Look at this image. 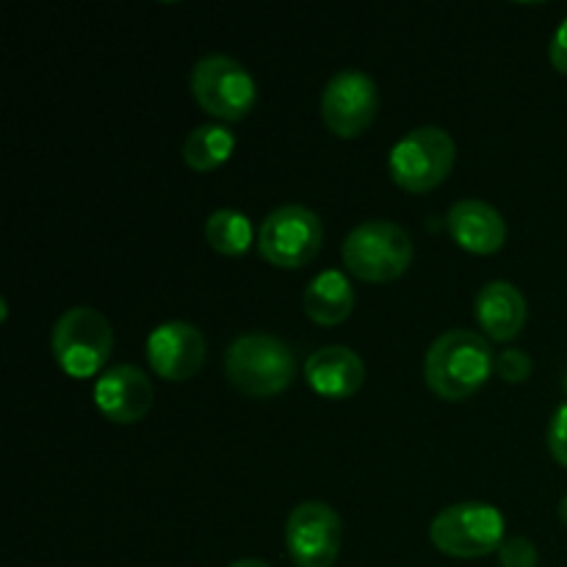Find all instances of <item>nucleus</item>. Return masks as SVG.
<instances>
[{"mask_svg": "<svg viewBox=\"0 0 567 567\" xmlns=\"http://www.w3.org/2000/svg\"><path fill=\"white\" fill-rule=\"evenodd\" d=\"M496 369L493 349L485 336L471 330H449L435 338L424 358V377L432 393L446 402L474 396Z\"/></svg>", "mask_w": 567, "mask_h": 567, "instance_id": "obj_1", "label": "nucleus"}, {"mask_svg": "<svg viewBox=\"0 0 567 567\" xmlns=\"http://www.w3.org/2000/svg\"><path fill=\"white\" fill-rule=\"evenodd\" d=\"M225 374L247 396H277L297 377V358L291 347L277 336L247 332V336H238L227 349Z\"/></svg>", "mask_w": 567, "mask_h": 567, "instance_id": "obj_2", "label": "nucleus"}, {"mask_svg": "<svg viewBox=\"0 0 567 567\" xmlns=\"http://www.w3.org/2000/svg\"><path fill=\"white\" fill-rule=\"evenodd\" d=\"M55 363L72 380H89L105 369L114 349V330L100 310L89 305L64 310L50 336Z\"/></svg>", "mask_w": 567, "mask_h": 567, "instance_id": "obj_3", "label": "nucleus"}, {"mask_svg": "<svg viewBox=\"0 0 567 567\" xmlns=\"http://www.w3.org/2000/svg\"><path fill=\"white\" fill-rule=\"evenodd\" d=\"M343 264L365 282H391L413 264V238L388 219L360 221L343 241Z\"/></svg>", "mask_w": 567, "mask_h": 567, "instance_id": "obj_4", "label": "nucleus"}, {"mask_svg": "<svg viewBox=\"0 0 567 567\" xmlns=\"http://www.w3.org/2000/svg\"><path fill=\"white\" fill-rule=\"evenodd\" d=\"M454 155H457L454 138L443 127H413L393 144L388 169L399 188L424 194L446 181L454 166Z\"/></svg>", "mask_w": 567, "mask_h": 567, "instance_id": "obj_5", "label": "nucleus"}, {"mask_svg": "<svg viewBox=\"0 0 567 567\" xmlns=\"http://www.w3.org/2000/svg\"><path fill=\"white\" fill-rule=\"evenodd\" d=\"M437 551L454 559H476L504 543V515L493 504L463 502L441 509L430 526Z\"/></svg>", "mask_w": 567, "mask_h": 567, "instance_id": "obj_6", "label": "nucleus"}, {"mask_svg": "<svg viewBox=\"0 0 567 567\" xmlns=\"http://www.w3.org/2000/svg\"><path fill=\"white\" fill-rule=\"evenodd\" d=\"M192 94L199 109L221 122H238L255 109L258 86L241 61L210 53L194 64Z\"/></svg>", "mask_w": 567, "mask_h": 567, "instance_id": "obj_7", "label": "nucleus"}, {"mask_svg": "<svg viewBox=\"0 0 567 567\" xmlns=\"http://www.w3.org/2000/svg\"><path fill=\"white\" fill-rule=\"evenodd\" d=\"M324 225L319 214L305 205H280L258 230V252L277 269H299L319 255Z\"/></svg>", "mask_w": 567, "mask_h": 567, "instance_id": "obj_8", "label": "nucleus"}, {"mask_svg": "<svg viewBox=\"0 0 567 567\" xmlns=\"http://www.w3.org/2000/svg\"><path fill=\"white\" fill-rule=\"evenodd\" d=\"M341 515L324 502H302L286 520V548L297 567H332L341 554Z\"/></svg>", "mask_w": 567, "mask_h": 567, "instance_id": "obj_9", "label": "nucleus"}, {"mask_svg": "<svg viewBox=\"0 0 567 567\" xmlns=\"http://www.w3.org/2000/svg\"><path fill=\"white\" fill-rule=\"evenodd\" d=\"M380 111V89L360 70H343L327 81L321 94V116L341 138H354L371 127Z\"/></svg>", "mask_w": 567, "mask_h": 567, "instance_id": "obj_10", "label": "nucleus"}, {"mask_svg": "<svg viewBox=\"0 0 567 567\" xmlns=\"http://www.w3.org/2000/svg\"><path fill=\"white\" fill-rule=\"evenodd\" d=\"M208 343L188 321H164L147 338L150 369L166 382H186L203 369Z\"/></svg>", "mask_w": 567, "mask_h": 567, "instance_id": "obj_11", "label": "nucleus"}, {"mask_svg": "<svg viewBox=\"0 0 567 567\" xmlns=\"http://www.w3.org/2000/svg\"><path fill=\"white\" fill-rule=\"evenodd\" d=\"M153 402L155 388L138 365H111L94 382V404L114 424H138Z\"/></svg>", "mask_w": 567, "mask_h": 567, "instance_id": "obj_12", "label": "nucleus"}, {"mask_svg": "<svg viewBox=\"0 0 567 567\" xmlns=\"http://www.w3.org/2000/svg\"><path fill=\"white\" fill-rule=\"evenodd\" d=\"M446 227L457 247L474 255H493L507 241V221L482 199H460L449 208Z\"/></svg>", "mask_w": 567, "mask_h": 567, "instance_id": "obj_13", "label": "nucleus"}, {"mask_svg": "<svg viewBox=\"0 0 567 567\" xmlns=\"http://www.w3.org/2000/svg\"><path fill=\"white\" fill-rule=\"evenodd\" d=\"M305 380L319 396L349 399L363 388L365 365L349 347H324L305 363Z\"/></svg>", "mask_w": 567, "mask_h": 567, "instance_id": "obj_14", "label": "nucleus"}, {"mask_svg": "<svg viewBox=\"0 0 567 567\" xmlns=\"http://www.w3.org/2000/svg\"><path fill=\"white\" fill-rule=\"evenodd\" d=\"M526 299L518 286L507 280H493L482 286L476 293V319L482 332H487L491 341H513L526 324Z\"/></svg>", "mask_w": 567, "mask_h": 567, "instance_id": "obj_15", "label": "nucleus"}, {"mask_svg": "<svg viewBox=\"0 0 567 567\" xmlns=\"http://www.w3.org/2000/svg\"><path fill=\"white\" fill-rule=\"evenodd\" d=\"M305 313L321 327H336L354 310V288L343 271L327 269L305 288Z\"/></svg>", "mask_w": 567, "mask_h": 567, "instance_id": "obj_16", "label": "nucleus"}, {"mask_svg": "<svg viewBox=\"0 0 567 567\" xmlns=\"http://www.w3.org/2000/svg\"><path fill=\"white\" fill-rule=\"evenodd\" d=\"M236 150V136L221 122L194 127L183 142V161L197 172H214L225 164Z\"/></svg>", "mask_w": 567, "mask_h": 567, "instance_id": "obj_17", "label": "nucleus"}, {"mask_svg": "<svg viewBox=\"0 0 567 567\" xmlns=\"http://www.w3.org/2000/svg\"><path fill=\"white\" fill-rule=\"evenodd\" d=\"M205 238L210 249L227 258H238L252 247V225L244 214L233 208H219L205 221Z\"/></svg>", "mask_w": 567, "mask_h": 567, "instance_id": "obj_18", "label": "nucleus"}, {"mask_svg": "<svg viewBox=\"0 0 567 567\" xmlns=\"http://www.w3.org/2000/svg\"><path fill=\"white\" fill-rule=\"evenodd\" d=\"M537 546L529 537H504L502 548H498V563L502 567H537Z\"/></svg>", "mask_w": 567, "mask_h": 567, "instance_id": "obj_19", "label": "nucleus"}, {"mask_svg": "<svg viewBox=\"0 0 567 567\" xmlns=\"http://www.w3.org/2000/svg\"><path fill=\"white\" fill-rule=\"evenodd\" d=\"M496 371L504 382H515V385H518V382L529 380L532 371H535V363H532L529 354L520 352V349H507V352L498 354Z\"/></svg>", "mask_w": 567, "mask_h": 567, "instance_id": "obj_20", "label": "nucleus"}, {"mask_svg": "<svg viewBox=\"0 0 567 567\" xmlns=\"http://www.w3.org/2000/svg\"><path fill=\"white\" fill-rule=\"evenodd\" d=\"M548 452L567 468V402L554 413L551 426H548Z\"/></svg>", "mask_w": 567, "mask_h": 567, "instance_id": "obj_21", "label": "nucleus"}, {"mask_svg": "<svg viewBox=\"0 0 567 567\" xmlns=\"http://www.w3.org/2000/svg\"><path fill=\"white\" fill-rule=\"evenodd\" d=\"M548 55H551V64L557 66L563 75H567V20L557 28V33L551 37V48H548Z\"/></svg>", "mask_w": 567, "mask_h": 567, "instance_id": "obj_22", "label": "nucleus"}, {"mask_svg": "<svg viewBox=\"0 0 567 567\" xmlns=\"http://www.w3.org/2000/svg\"><path fill=\"white\" fill-rule=\"evenodd\" d=\"M230 567H271V565L260 563V559H238V563H233Z\"/></svg>", "mask_w": 567, "mask_h": 567, "instance_id": "obj_23", "label": "nucleus"}, {"mask_svg": "<svg viewBox=\"0 0 567 567\" xmlns=\"http://www.w3.org/2000/svg\"><path fill=\"white\" fill-rule=\"evenodd\" d=\"M559 520H563V524L567 526V496L563 498V502H559Z\"/></svg>", "mask_w": 567, "mask_h": 567, "instance_id": "obj_24", "label": "nucleus"}, {"mask_svg": "<svg viewBox=\"0 0 567 567\" xmlns=\"http://www.w3.org/2000/svg\"><path fill=\"white\" fill-rule=\"evenodd\" d=\"M563 385H565V393H567V374H565V382H563Z\"/></svg>", "mask_w": 567, "mask_h": 567, "instance_id": "obj_25", "label": "nucleus"}]
</instances>
